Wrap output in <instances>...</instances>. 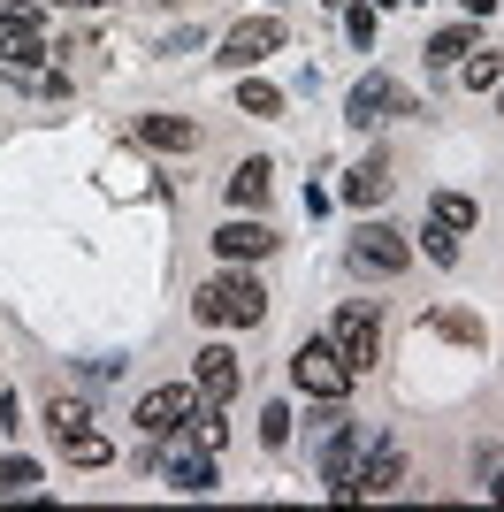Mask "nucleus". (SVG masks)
<instances>
[{"label": "nucleus", "instance_id": "412c9836", "mask_svg": "<svg viewBox=\"0 0 504 512\" xmlns=\"http://www.w3.org/2000/svg\"><path fill=\"white\" fill-rule=\"evenodd\" d=\"M459 77H466V85H474V92H489V85H497V77H504V54H482V46H474V54H466V62H459Z\"/></svg>", "mask_w": 504, "mask_h": 512}, {"label": "nucleus", "instance_id": "20e7f679", "mask_svg": "<svg viewBox=\"0 0 504 512\" xmlns=\"http://www.w3.org/2000/svg\"><path fill=\"white\" fill-rule=\"evenodd\" d=\"M352 268H359V276H382V283H390V276H405V268H413V245H405L390 222H367V230L352 237Z\"/></svg>", "mask_w": 504, "mask_h": 512}, {"label": "nucleus", "instance_id": "c85d7f7f", "mask_svg": "<svg viewBox=\"0 0 504 512\" xmlns=\"http://www.w3.org/2000/svg\"><path fill=\"white\" fill-rule=\"evenodd\" d=\"M497 497H504V474H497Z\"/></svg>", "mask_w": 504, "mask_h": 512}, {"label": "nucleus", "instance_id": "aec40b11", "mask_svg": "<svg viewBox=\"0 0 504 512\" xmlns=\"http://www.w3.org/2000/svg\"><path fill=\"white\" fill-rule=\"evenodd\" d=\"M237 107H245V115H275V107H283V92H275V85H260V77H245V69H237Z\"/></svg>", "mask_w": 504, "mask_h": 512}, {"label": "nucleus", "instance_id": "423d86ee", "mask_svg": "<svg viewBox=\"0 0 504 512\" xmlns=\"http://www.w3.org/2000/svg\"><path fill=\"white\" fill-rule=\"evenodd\" d=\"M191 406H199V383H161V390H146L138 398V428L146 436H184V421H191Z\"/></svg>", "mask_w": 504, "mask_h": 512}, {"label": "nucleus", "instance_id": "5701e85b", "mask_svg": "<svg viewBox=\"0 0 504 512\" xmlns=\"http://www.w3.org/2000/svg\"><path fill=\"white\" fill-rule=\"evenodd\" d=\"M16 23L23 31H46V8L39 0H0V31H16Z\"/></svg>", "mask_w": 504, "mask_h": 512}, {"label": "nucleus", "instance_id": "dca6fc26", "mask_svg": "<svg viewBox=\"0 0 504 512\" xmlns=\"http://www.w3.org/2000/svg\"><path fill=\"white\" fill-rule=\"evenodd\" d=\"M428 222H436V230H451V237L474 230V199H466V192H436V199H428Z\"/></svg>", "mask_w": 504, "mask_h": 512}, {"label": "nucleus", "instance_id": "2eb2a0df", "mask_svg": "<svg viewBox=\"0 0 504 512\" xmlns=\"http://www.w3.org/2000/svg\"><path fill=\"white\" fill-rule=\"evenodd\" d=\"M344 199H352V207H382V199H390V161H359V169L344 176Z\"/></svg>", "mask_w": 504, "mask_h": 512}, {"label": "nucleus", "instance_id": "4be33fe9", "mask_svg": "<svg viewBox=\"0 0 504 512\" xmlns=\"http://www.w3.org/2000/svg\"><path fill=\"white\" fill-rule=\"evenodd\" d=\"M39 490V467L31 459H0V497H31Z\"/></svg>", "mask_w": 504, "mask_h": 512}, {"label": "nucleus", "instance_id": "4468645a", "mask_svg": "<svg viewBox=\"0 0 504 512\" xmlns=\"http://www.w3.org/2000/svg\"><path fill=\"white\" fill-rule=\"evenodd\" d=\"M268 161H237V169H230V207L237 214H260V207H268Z\"/></svg>", "mask_w": 504, "mask_h": 512}, {"label": "nucleus", "instance_id": "f8f14e48", "mask_svg": "<svg viewBox=\"0 0 504 512\" xmlns=\"http://www.w3.org/2000/svg\"><path fill=\"white\" fill-rule=\"evenodd\" d=\"M130 138H138V146H153V153H191V146H199L191 115H138V123H130Z\"/></svg>", "mask_w": 504, "mask_h": 512}, {"label": "nucleus", "instance_id": "f3484780", "mask_svg": "<svg viewBox=\"0 0 504 512\" xmlns=\"http://www.w3.org/2000/svg\"><path fill=\"white\" fill-rule=\"evenodd\" d=\"M62 451H69V467H107V459H115L100 428H77V436H62Z\"/></svg>", "mask_w": 504, "mask_h": 512}, {"label": "nucleus", "instance_id": "bb28decb", "mask_svg": "<svg viewBox=\"0 0 504 512\" xmlns=\"http://www.w3.org/2000/svg\"><path fill=\"white\" fill-rule=\"evenodd\" d=\"M497 107H504V77H497Z\"/></svg>", "mask_w": 504, "mask_h": 512}, {"label": "nucleus", "instance_id": "a878e982", "mask_svg": "<svg viewBox=\"0 0 504 512\" xmlns=\"http://www.w3.org/2000/svg\"><path fill=\"white\" fill-rule=\"evenodd\" d=\"M428 260H443V268L459 260V245H451V230H428Z\"/></svg>", "mask_w": 504, "mask_h": 512}, {"label": "nucleus", "instance_id": "1a4fd4ad", "mask_svg": "<svg viewBox=\"0 0 504 512\" xmlns=\"http://www.w3.org/2000/svg\"><path fill=\"white\" fill-rule=\"evenodd\" d=\"M191 383H199V398L230 406V398H237V383H245V367H237V352H230V344H207V352H199V367H191Z\"/></svg>", "mask_w": 504, "mask_h": 512}, {"label": "nucleus", "instance_id": "9b49d317", "mask_svg": "<svg viewBox=\"0 0 504 512\" xmlns=\"http://www.w3.org/2000/svg\"><path fill=\"white\" fill-rule=\"evenodd\" d=\"M214 253H222V260H268L275 253V230H268V222H252V214H237V222L214 230Z\"/></svg>", "mask_w": 504, "mask_h": 512}, {"label": "nucleus", "instance_id": "ddd939ff", "mask_svg": "<svg viewBox=\"0 0 504 512\" xmlns=\"http://www.w3.org/2000/svg\"><path fill=\"white\" fill-rule=\"evenodd\" d=\"M382 115H405V92L390 85V77H359L352 85V123L367 130V123H382Z\"/></svg>", "mask_w": 504, "mask_h": 512}, {"label": "nucleus", "instance_id": "0eeeda50", "mask_svg": "<svg viewBox=\"0 0 504 512\" xmlns=\"http://www.w3.org/2000/svg\"><path fill=\"white\" fill-rule=\"evenodd\" d=\"M283 46V16H245V23H230V39H222V62L230 69H260Z\"/></svg>", "mask_w": 504, "mask_h": 512}, {"label": "nucleus", "instance_id": "6ab92c4d", "mask_svg": "<svg viewBox=\"0 0 504 512\" xmlns=\"http://www.w3.org/2000/svg\"><path fill=\"white\" fill-rule=\"evenodd\" d=\"M466 54H474V31H466V23H459V31H436V46H428V62H436V69H459Z\"/></svg>", "mask_w": 504, "mask_h": 512}, {"label": "nucleus", "instance_id": "a211bd4d", "mask_svg": "<svg viewBox=\"0 0 504 512\" xmlns=\"http://www.w3.org/2000/svg\"><path fill=\"white\" fill-rule=\"evenodd\" d=\"M46 428H54V436H77V428H92L84 398H62V390H54V398H46Z\"/></svg>", "mask_w": 504, "mask_h": 512}, {"label": "nucleus", "instance_id": "cd10ccee", "mask_svg": "<svg viewBox=\"0 0 504 512\" xmlns=\"http://www.w3.org/2000/svg\"><path fill=\"white\" fill-rule=\"evenodd\" d=\"M84 8H107V0H84Z\"/></svg>", "mask_w": 504, "mask_h": 512}, {"label": "nucleus", "instance_id": "39448f33", "mask_svg": "<svg viewBox=\"0 0 504 512\" xmlns=\"http://www.w3.org/2000/svg\"><path fill=\"white\" fill-rule=\"evenodd\" d=\"M359 459H367V428H336L329 444H321V482H329L336 505L359 497Z\"/></svg>", "mask_w": 504, "mask_h": 512}, {"label": "nucleus", "instance_id": "f257e3e1", "mask_svg": "<svg viewBox=\"0 0 504 512\" xmlns=\"http://www.w3.org/2000/svg\"><path fill=\"white\" fill-rule=\"evenodd\" d=\"M191 314L207 321V329H260L268 321V291L252 276H214L199 299H191Z\"/></svg>", "mask_w": 504, "mask_h": 512}, {"label": "nucleus", "instance_id": "f03ea898", "mask_svg": "<svg viewBox=\"0 0 504 512\" xmlns=\"http://www.w3.org/2000/svg\"><path fill=\"white\" fill-rule=\"evenodd\" d=\"M291 383L306 390V398H321V406H336V398H352V367H344V352H336L329 337H314V344H298L291 352Z\"/></svg>", "mask_w": 504, "mask_h": 512}, {"label": "nucleus", "instance_id": "9d476101", "mask_svg": "<svg viewBox=\"0 0 504 512\" xmlns=\"http://www.w3.org/2000/svg\"><path fill=\"white\" fill-rule=\"evenodd\" d=\"M398 482H405V451L390 444V436H375L367 459H359V497H390Z\"/></svg>", "mask_w": 504, "mask_h": 512}, {"label": "nucleus", "instance_id": "c756f323", "mask_svg": "<svg viewBox=\"0 0 504 512\" xmlns=\"http://www.w3.org/2000/svg\"><path fill=\"white\" fill-rule=\"evenodd\" d=\"M54 8H62V0H54Z\"/></svg>", "mask_w": 504, "mask_h": 512}, {"label": "nucleus", "instance_id": "7ed1b4c3", "mask_svg": "<svg viewBox=\"0 0 504 512\" xmlns=\"http://www.w3.org/2000/svg\"><path fill=\"white\" fill-rule=\"evenodd\" d=\"M329 344L344 352L352 375H367V367L382 360V321H375V306H344V314L329 321Z\"/></svg>", "mask_w": 504, "mask_h": 512}, {"label": "nucleus", "instance_id": "393cba45", "mask_svg": "<svg viewBox=\"0 0 504 512\" xmlns=\"http://www.w3.org/2000/svg\"><path fill=\"white\" fill-rule=\"evenodd\" d=\"M436 329H443V337H459V344H482V321L459 314V306H451V314H436Z\"/></svg>", "mask_w": 504, "mask_h": 512}, {"label": "nucleus", "instance_id": "b1692460", "mask_svg": "<svg viewBox=\"0 0 504 512\" xmlns=\"http://www.w3.org/2000/svg\"><path fill=\"white\" fill-rule=\"evenodd\" d=\"M260 444H268V451L291 444V406H260Z\"/></svg>", "mask_w": 504, "mask_h": 512}, {"label": "nucleus", "instance_id": "6e6552de", "mask_svg": "<svg viewBox=\"0 0 504 512\" xmlns=\"http://www.w3.org/2000/svg\"><path fill=\"white\" fill-rule=\"evenodd\" d=\"M161 482H168V490H184V497H207V490H214V451H199V444L184 436V444L161 459Z\"/></svg>", "mask_w": 504, "mask_h": 512}]
</instances>
